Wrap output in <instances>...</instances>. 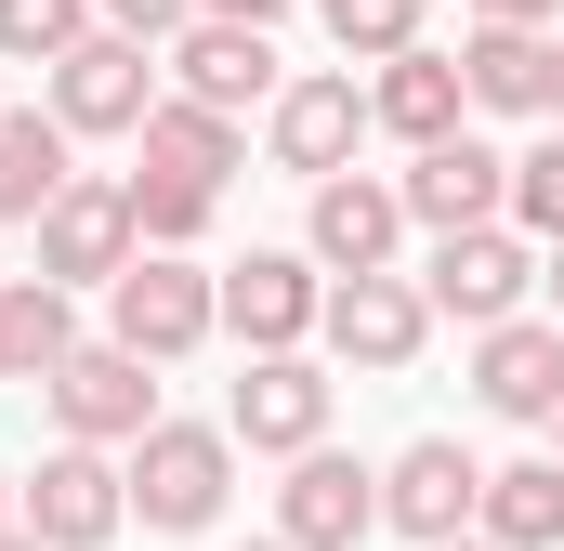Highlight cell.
<instances>
[{
  "label": "cell",
  "mask_w": 564,
  "mask_h": 551,
  "mask_svg": "<svg viewBox=\"0 0 564 551\" xmlns=\"http://www.w3.org/2000/svg\"><path fill=\"white\" fill-rule=\"evenodd\" d=\"M171 79H184V106L237 119V106L276 93V26H184V40H171Z\"/></svg>",
  "instance_id": "2e32d148"
},
{
  "label": "cell",
  "mask_w": 564,
  "mask_h": 551,
  "mask_svg": "<svg viewBox=\"0 0 564 551\" xmlns=\"http://www.w3.org/2000/svg\"><path fill=\"white\" fill-rule=\"evenodd\" d=\"M132 263H144V237H132V184L79 171V184L40 210V276H53V289H119Z\"/></svg>",
  "instance_id": "3957f363"
},
{
  "label": "cell",
  "mask_w": 564,
  "mask_h": 551,
  "mask_svg": "<svg viewBox=\"0 0 564 551\" xmlns=\"http://www.w3.org/2000/svg\"><path fill=\"white\" fill-rule=\"evenodd\" d=\"M421 13H433V0H421Z\"/></svg>",
  "instance_id": "74e56055"
},
{
  "label": "cell",
  "mask_w": 564,
  "mask_h": 551,
  "mask_svg": "<svg viewBox=\"0 0 564 551\" xmlns=\"http://www.w3.org/2000/svg\"><path fill=\"white\" fill-rule=\"evenodd\" d=\"M40 395H53V420H66V446H144V433H158V368L119 355V342H79Z\"/></svg>",
  "instance_id": "277c9868"
},
{
  "label": "cell",
  "mask_w": 564,
  "mask_h": 551,
  "mask_svg": "<svg viewBox=\"0 0 564 551\" xmlns=\"http://www.w3.org/2000/svg\"><path fill=\"white\" fill-rule=\"evenodd\" d=\"M552 132H564V40H552Z\"/></svg>",
  "instance_id": "d6a6232c"
},
{
  "label": "cell",
  "mask_w": 564,
  "mask_h": 551,
  "mask_svg": "<svg viewBox=\"0 0 564 551\" xmlns=\"http://www.w3.org/2000/svg\"><path fill=\"white\" fill-rule=\"evenodd\" d=\"M525 289H539V263H525V237H512V224L433 237V263H421V302H433V315H459V328H512V315H525Z\"/></svg>",
  "instance_id": "5b68a950"
},
{
  "label": "cell",
  "mask_w": 564,
  "mask_h": 551,
  "mask_svg": "<svg viewBox=\"0 0 564 551\" xmlns=\"http://www.w3.org/2000/svg\"><path fill=\"white\" fill-rule=\"evenodd\" d=\"M328 315V289H315V263L302 250H250V263L224 276V328L250 342V355H302V328Z\"/></svg>",
  "instance_id": "9a60e30c"
},
{
  "label": "cell",
  "mask_w": 564,
  "mask_h": 551,
  "mask_svg": "<svg viewBox=\"0 0 564 551\" xmlns=\"http://www.w3.org/2000/svg\"><path fill=\"white\" fill-rule=\"evenodd\" d=\"M53 119H66V132H144V119H158V53L119 40V26H93V40L53 66Z\"/></svg>",
  "instance_id": "9c48e42d"
},
{
  "label": "cell",
  "mask_w": 564,
  "mask_h": 551,
  "mask_svg": "<svg viewBox=\"0 0 564 551\" xmlns=\"http://www.w3.org/2000/svg\"><path fill=\"white\" fill-rule=\"evenodd\" d=\"M355 132H368V93H355V66H315V79H289L276 93V171H302V184H341L355 171Z\"/></svg>",
  "instance_id": "8fae6325"
},
{
  "label": "cell",
  "mask_w": 564,
  "mask_h": 551,
  "mask_svg": "<svg viewBox=\"0 0 564 551\" xmlns=\"http://www.w3.org/2000/svg\"><path fill=\"white\" fill-rule=\"evenodd\" d=\"M552 460H564V420H552Z\"/></svg>",
  "instance_id": "d590c367"
},
{
  "label": "cell",
  "mask_w": 564,
  "mask_h": 551,
  "mask_svg": "<svg viewBox=\"0 0 564 551\" xmlns=\"http://www.w3.org/2000/svg\"><path fill=\"white\" fill-rule=\"evenodd\" d=\"M459 93L499 119H552V40L539 26H473L459 40Z\"/></svg>",
  "instance_id": "d6986e66"
},
{
  "label": "cell",
  "mask_w": 564,
  "mask_h": 551,
  "mask_svg": "<svg viewBox=\"0 0 564 551\" xmlns=\"http://www.w3.org/2000/svg\"><path fill=\"white\" fill-rule=\"evenodd\" d=\"M368 119L408 144V158L459 144V119H473V93H459V53H394V66L368 79Z\"/></svg>",
  "instance_id": "e0dca14e"
},
{
  "label": "cell",
  "mask_w": 564,
  "mask_h": 551,
  "mask_svg": "<svg viewBox=\"0 0 564 551\" xmlns=\"http://www.w3.org/2000/svg\"><path fill=\"white\" fill-rule=\"evenodd\" d=\"M132 237L184 263V250L210 237V197H197V184H171V171H132Z\"/></svg>",
  "instance_id": "d4e9b609"
},
{
  "label": "cell",
  "mask_w": 564,
  "mask_h": 551,
  "mask_svg": "<svg viewBox=\"0 0 564 551\" xmlns=\"http://www.w3.org/2000/svg\"><path fill=\"white\" fill-rule=\"evenodd\" d=\"M394 197H408V224H433V237H473V224H512V158H499V144H433L421 171H408V184H394Z\"/></svg>",
  "instance_id": "4fadbf2b"
},
{
  "label": "cell",
  "mask_w": 564,
  "mask_h": 551,
  "mask_svg": "<svg viewBox=\"0 0 564 551\" xmlns=\"http://www.w3.org/2000/svg\"><path fill=\"white\" fill-rule=\"evenodd\" d=\"M564 0H473V26H552Z\"/></svg>",
  "instance_id": "f1b7e54d"
},
{
  "label": "cell",
  "mask_w": 564,
  "mask_h": 551,
  "mask_svg": "<svg viewBox=\"0 0 564 551\" xmlns=\"http://www.w3.org/2000/svg\"><path fill=\"white\" fill-rule=\"evenodd\" d=\"M13 512H26V486H13V473H0V539H13Z\"/></svg>",
  "instance_id": "1f68e13d"
},
{
  "label": "cell",
  "mask_w": 564,
  "mask_h": 551,
  "mask_svg": "<svg viewBox=\"0 0 564 551\" xmlns=\"http://www.w3.org/2000/svg\"><path fill=\"white\" fill-rule=\"evenodd\" d=\"M0 551H40V539H26V526H13V539H0Z\"/></svg>",
  "instance_id": "836d02e7"
},
{
  "label": "cell",
  "mask_w": 564,
  "mask_h": 551,
  "mask_svg": "<svg viewBox=\"0 0 564 551\" xmlns=\"http://www.w3.org/2000/svg\"><path fill=\"white\" fill-rule=\"evenodd\" d=\"M473 539H486V551H564V460H512V473H486Z\"/></svg>",
  "instance_id": "7402d4cb"
},
{
  "label": "cell",
  "mask_w": 564,
  "mask_h": 551,
  "mask_svg": "<svg viewBox=\"0 0 564 551\" xmlns=\"http://www.w3.org/2000/svg\"><path fill=\"white\" fill-rule=\"evenodd\" d=\"M93 40V0H0V53H26V66H66Z\"/></svg>",
  "instance_id": "484cf974"
},
{
  "label": "cell",
  "mask_w": 564,
  "mask_h": 551,
  "mask_svg": "<svg viewBox=\"0 0 564 551\" xmlns=\"http://www.w3.org/2000/svg\"><path fill=\"white\" fill-rule=\"evenodd\" d=\"M13 526H26L40 551H106L119 526H132V486H119V460H106V446H53Z\"/></svg>",
  "instance_id": "8992f818"
},
{
  "label": "cell",
  "mask_w": 564,
  "mask_h": 551,
  "mask_svg": "<svg viewBox=\"0 0 564 551\" xmlns=\"http://www.w3.org/2000/svg\"><path fill=\"white\" fill-rule=\"evenodd\" d=\"M132 512L158 526V539H197V526H224V486H237V433L224 420H158L132 446Z\"/></svg>",
  "instance_id": "6da1fadb"
},
{
  "label": "cell",
  "mask_w": 564,
  "mask_h": 551,
  "mask_svg": "<svg viewBox=\"0 0 564 551\" xmlns=\"http://www.w3.org/2000/svg\"><path fill=\"white\" fill-rule=\"evenodd\" d=\"M512 224H525V237H552V250H564V132H539L525 158H512Z\"/></svg>",
  "instance_id": "4316f807"
},
{
  "label": "cell",
  "mask_w": 564,
  "mask_h": 551,
  "mask_svg": "<svg viewBox=\"0 0 564 551\" xmlns=\"http://www.w3.org/2000/svg\"><path fill=\"white\" fill-rule=\"evenodd\" d=\"M66 355H79V302L53 276H13L0 289V381H53Z\"/></svg>",
  "instance_id": "44dd1931"
},
{
  "label": "cell",
  "mask_w": 564,
  "mask_h": 551,
  "mask_svg": "<svg viewBox=\"0 0 564 551\" xmlns=\"http://www.w3.org/2000/svg\"><path fill=\"white\" fill-rule=\"evenodd\" d=\"M328 13V40L355 53V66H394V53H421V0H315Z\"/></svg>",
  "instance_id": "cb8c5ba5"
},
{
  "label": "cell",
  "mask_w": 564,
  "mask_h": 551,
  "mask_svg": "<svg viewBox=\"0 0 564 551\" xmlns=\"http://www.w3.org/2000/svg\"><path fill=\"white\" fill-rule=\"evenodd\" d=\"M237 551H289V539H237Z\"/></svg>",
  "instance_id": "e575fe53"
},
{
  "label": "cell",
  "mask_w": 564,
  "mask_h": 551,
  "mask_svg": "<svg viewBox=\"0 0 564 551\" xmlns=\"http://www.w3.org/2000/svg\"><path fill=\"white\" fill-rule=\"evenodd\" d=\"M237 158H250V144H237V119H210V106L158 93V119H144V171H171V184L224 197V171H237Z\"/></svg>",
  "instance_id": "603a6c76"
},
{
  "label": "cell",
  "mask_w": 564,
  "mask_h": 551,
  "mask_svg": "<svg viewBox=\"0 0 564 551\" xmlns=\"http://www.w3.org/2000/svg\"><path fill=\"white\" fill-rule=\"evenodd\" d=\"M473 512H486V460H473V446H446V433H421V446L381 473V526H408L421 551H446Z\"/></svg>",
  "instance_id": "30bf717a"
},
{
  "label": "cell",
  "mask_w": 564,
  "mask_h": 551,
  "mask_svg": "<svg viewBox=\"0 0 564 551\" xmlns=\"http://www.w3.org/2000/svg\"><path fill=\"white\" fill-rule=\"evenodd\" d=\"M224 433H237V446H263V460L328 446V368H315V355H250V368H237V395H224Z\"/></svg>",
  "instance_id": "ba28073f"
},
{
  "label": "cell",
  "mask_w": 564,
  "mask_h": 551,
  "mask_svg": "<svg viewBox=\"0 0 564 551\" xmlns=\"http://www.w3.org/2000/svg\"><path fill=\"white\" fill-rule=\"evenodd\" d=\"M224 328V276H197V263H171V250H144L119 289H106V342L119 355H144V368H171V355H197Z\"/></svg>",
  "instance_id": "7a4b0ae2"
},
{
  "label": "cell",
  "mask_w": 564,
  "mask_h": 551,
  "mask_svg": "<svg viewBox=\"0 0 564 551\" xmlns=\"http://www.w3.org/2000/svg\"><path fill=\"white\" fill-rule=\"evenodd\" d=\"M368 526H381V473L341 460V446H302L276 486V539L289 551H368Z\"/></svg>",
  "instance_id": "52a82bcc"
},
{
  "label": "cell",
  "mask_w": 564,
  "mask_h": 551,
  "mask_svg": "<svg viewBox=\"0 0 564 551\" xmlns=\"http://www.w3.org/2000/svg\"><path fill=\"white\" fill-rule=\"evenodd\" d=\"M446 551H486V539H446Z\"/></svg>",
  "instance_id": "8d00e7d4"
},
{
  "label": "cell",
  "mask_w": 564,
  "mask_h": 551,
  "mask_svg": "<svg viewBox=\"0 0 564 551\" xmlns=\"http://www.w3.org/2000/svg\"><path fill=\"white\" fill-rule=\"evenodd\" d=\"M473 395H486L499 420H539V433H552V420H564V328H552V315L486 328V342H473Z\"/></svg>",
  "instance_id": "5bb4252c"
},
{
  "label": "cell",
  "mask_w": 564,
  "mask_h": 551,
  "mask_svg": "<svg viewBox=\"0 0 564 551\" xmlns=\"http://www.w3.org/2000/svg\"><path fill=\"white\" fill-rule=\"evenodd\" d=\"M539 289H552V328H564V250H539Z\"/></svg>",
  "instance_id": "4dcf8cb0"
},
{
  "label": "cell",
  "mask_w": 564,
  "mask_h": 551,
  "mask_svg": "<svg viewBox=\"0 0 564 551\" xmlns=\"http://www.w3.org/2000/svg\"><path fill=\"white\" fill-rule=\"evenodd\" d=\"M66 119H40V106H0V224H40L79 171H66Z\"/></svg>",
  "instance_id": "ffe728a7"
},
{
  "label": "cell",
  "mask_w": 564,
  "mask_h": 551,
  "mask_svg": "<svg viewBox=\"0 0 564 551\" xmlns=\"http://www.w3.org/2000/svg\"><path fill=\"white\" fill-rule=\"evenodd\" d=\"M93 13H106V26H119V40H144V53H158V40H184V26H197V0H93Z\"/></svg>",
  "instance_id": "83f0119b"
},
{
  "label": "cell",
  "mask_w": 564,
  "mask_h": 551,
  "mask_svg": "<svg viewBox=\"0 0 564 551\" xmlns=\"http://www.w3.org/2000/svg\"><path fill=\"white\" fill-rule=\"evenodd\" d=\"M289 0H197V26H276Z\"/></svg>",
  "instance_id": "f546056e"
},
{
  "label": "cell",
  "mask_w": 564,
  "mask_h": 551,
  "mask_svg": "<svg viewBox=\"0 0 564 551\" xmlns=\"http://www.w3.org/2000/svg\"><path fill=\"white\" fill-rule=\"evenodd\" d=\"M315 328H328V355H341V368H408V355L433 342V302L408 289V276H341Z\"/></svg>",
  "instance_id": "7c38bea8"
},
{
  "label": "cell",
  "mask_w": 564,
  "mask_h": 551,
  "mask_svg": "<svg viewBox=\"0 0 564 551\" xmlns=\"http://www.w3.org/2000/svg\"><path fill=\"white\" fill-rule=\"evenodd\" d=\"M394 237H408V197L394 184H368V171L315 184V263L328 276H394Z\"/></svg>",
  "instance_id": "ac0fdd59"
}]
</instances>
